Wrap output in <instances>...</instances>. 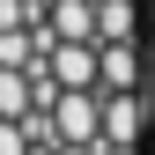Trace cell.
<instances>
[{
    "label": "cell",
    "instance_id": "cell-7",
    "mask_svg": "<svg viewBox=\"0 0 155 155\" xmlns=\"http://www.w3.org/2000/svg\"><path fill=\"white\" fill-rule=\"evenodd\" d=\"M140 45H148V67H155V22H148V37H140Z\"/></svg>",
    "mask_w": 155,
    "mask_h": 155
},
{
    "label": "cell",
    "instance_id": "cell-5",
    "mask_svg": "<svg viewBox=\"0 0 155 155\" xmlns=\"http://www.w3.org/2000/svg\"><path fill=\"white\" fill-rule=\"evenodd\" d=\"M45 67H52L59 89H96V45H52Z\"/></svg>",
    "mask_w": 155,
    "mask_h": 155
},
{
    "label": "cell",
    "instance_id": "cell-2",
    "mask_svg": "<svg viewBox=\"0 0 155 155\" xmlns=\"http://www.w3.org/2000/svg\"><path fill=\"white\" fill-rule=\"evenodd\" d=\"M148 89V45H96V96H140Z\"/></svg>",
    "mask_w": 155,
    "mask_h": 155
},
{
    "label": "cell",
    "instance_id": "cell-8",
    "mask_svg": "<svg viewBox=\"0 0 155 155\" xmlns=\"http://www.w3.org/2000/svg\"><path fill=\"white\" fill-rule=\"evenodd\" d=\"M104 155H148V148H111V140H104Z\"/></svg>",
    "mask_w": 155,
    "mask_h": 155
},
{
    "label": "cell",
    "instance_id": "cell-1",
    "mask_svg": "<svg viewBox=\"0 0 155 155\" xmlns=\"http://www.w3.org/2000/svg\"><path fill=\"white\" fill-rule=\"evenodd\" d=\"M52 133H59V148H104V96L96 89H67L52 104Z\"/></svg>",
    "mask_w": 155,
    "mask_h": 155
},
{
    "label": "cell",
    "instance_id": "cell-9",
    "mask_svg": "<svg viewBox=\"0 0 155 155\" xmlns=\"http://www.w3.org/2000/svg\"><path fill=\"white\" fill-rule=\"evenodd\" d=\"M140 96H148V111H155V67H148V89H140Z\"/></svg>",
    "mask_w": 155,
    "mask_h": 155
},
{
    "label": "cell",
    "instance_id": "cell-4",
    "mask_svg": "<svg viewBox=\"0 0 155 155\" xmlns=\"http://www.w3.org/2000/svg\"><path fill=\"white\" fill-rule=\"evenodd\" d=\"M45 45H96V0H52L45 8Z\"/></svg>",
    "mask_w": 155,
    "mask_h": 155
},
{
    "label": "cell",
    "instance_id": "cell-11",
    "mask_svg": "<svg viewBox=\"0 0 155 155\" xmlns=\"http://www.w3.org/2000/svg\"><path fill=\"white\" fill-rule=\"evenodd\" d=\"M148 15H155V0H148Z\"/></svg>",
    "mask_w": 155,
    "mask_h": 155
},
{
    "label": "cell",
    "instance_id": "cell-10",
    "mask_svg": "<svg viewBox=\"0 0 155 155\" xmlns=\"http://www.w3.org/2000/svg\"><path fill=\"white\" fill-rule=\"evenodd\" d=\"M148 148H155V133H148Z\"/></svg>",
    "mask_w": 155,
    "mask_h": 155
},
{
    "label": "cell",
    "instance_id": "cell-3",
    "mask_svg": "<svg viewBox=\"0 0 155 155\" xmlns=\"http://www.w3.org/2000/svg\"><path fill=\"white\" fill-rule=\"evenodd\" d=\"M148 133H155L148 96H104V140L111 148H148Z\"/></svg>",
    "mask_w": 155,
    "mask_h": 155
},
{
    "label": "cell",
    "instance_id": "cell-6",
    "mask_svg": "<svg viewBox=\"0 0 155 155\" xmlns=\"http://www.w3.org/2000/svg\"><path fill=\"white\" fill-rule=\"evenodd\" d=\"M96 45H140V0H96Z\"/></svg>",
    "mask_w": 155,
    "mask_h": 155
}]
</instances>
